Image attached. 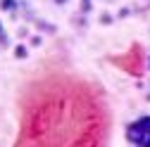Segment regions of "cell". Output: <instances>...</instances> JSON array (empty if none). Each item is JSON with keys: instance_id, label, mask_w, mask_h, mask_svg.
I'll return each instance as SVG.
<instances>
[{"instance_id": "1", "label": "cell", "mask_w": 150, "mask_h": 147, "mask_svg": "<svg viewBox=\"0 0 150 147\" xmlns=\"http://www.w3.org/2000/svg\"><path fill=\"white\" fill-rule=\"evenodd\" d=\"M126 138L136 147H150V116H141L126 126Z\"/></svg>"}]
</instances>
